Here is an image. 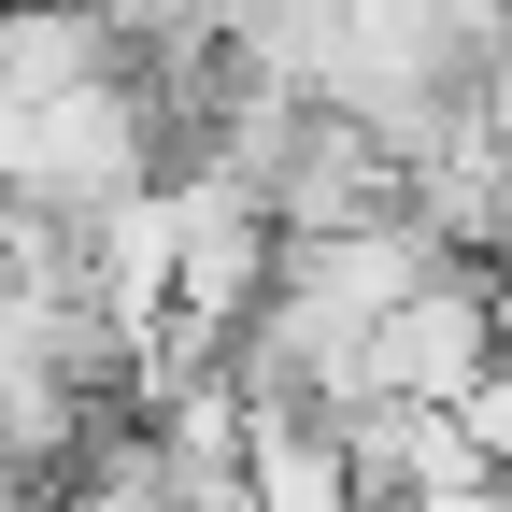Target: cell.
Instances as JSON below:
<instances>
[{
	"mask_svg": "<svg viewBox=\"0 0 512 512\" xmlns=\"http://www.w3.org/2000/svg\"><path fill=\"white\" fill-rule=\"evenodd\" d=\"M242 512H356V470H342V427L299 413V399H242Z\"/></svg>",
	"mask_w": 512,
	"mask_h": 512,
	"instance_id": "2",
	"label": "cell"
},
{
	"mask_svg": "<svg viewBox=\"0 0 512 512\" xmlns=\"http://www.w3.org/2000/svg\"><path fill=\"white\" fill-rule=\"evenodd\" d=\"M456 456H470L484 484H512V342H498V370L456 399Z\"/></svg>",
	"mask_w": 512,
	"mask_h": 512,
	"instance_id": "3",
	"label": "cell"
},
{
	"mask_svg": "<svg viewBox=\"0 0 512 512\" xmlns=\"http://www.w3.org/2000/svg\"><path fill=\"white\" fill-rule=\"evenodd\" d=\"M484 370H498V299H484V271H456V256H441L413 299H384V313H370V342H356V399L456 413Z\"/></svg>",
	"mask_w": 512,
	"mask_h": 512,
	"instance_id": "1",
	"label": "cell"
}]
</instances>
